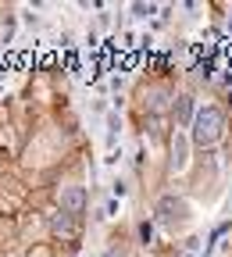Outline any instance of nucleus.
Wrapping results in <instances>:
<instances>
[{
    "instance_id": "obj_1",
    "label": "nucleus",
    "mask_w": 232,
    "mask_h": 257,
    "mask_svg": "<svg viewBox=\"0 0 232 257\" xmlns=\"http://www.w3.org/2000/svg\"><path fill=\"white\" fill-rule=\"evenodd\" d=\"M61 204H64V211H68V214H79V211H82V189H68V193L61 197Z\"/></svg>"
}]
</instances>
